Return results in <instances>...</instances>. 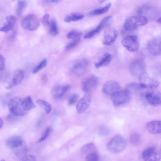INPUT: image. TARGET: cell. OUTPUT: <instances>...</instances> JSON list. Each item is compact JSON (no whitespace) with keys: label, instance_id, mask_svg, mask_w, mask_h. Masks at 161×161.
Wrapping results in <instances>:
<instances>
[{"label":"cell","instance_id":"6da1fadb","mask_svg":"<svg viewBox=\"0 0 161 161\" xmlns=\"http://www.w3.org/2000/svg\"><path fill=\"white\" fill-rule=\"evenodd\" d=\"M8 108L14 115L22 117L28 111L27 109L24 98L15 97L11 99L8 102Z\"/></svg>","mask_w":161,"mask_h":161},{"label":"cell","instance_id":"7a4b0ae2","mask_svg":"<svg viewBox=\"0 0 161 161\" xmlns=\"http://www.w3.org/2000/svg\"><path fill=\"white\" fill-rule=\"evenodd\" d=\"M126 146V142L124 138L120 135L113 137L107 145V148L110 152L114 153H120Z\"/></svg>","mask_w":161,"mask_h":161},{"label":"cell","instance_id":"3957f363","mask_svg":"<svg viewBox=\"0 0 161 161\" xmlns=\"http://www.w3.org/2000/svg\"><path fill=\"white\" fill-rule=\"evenodd\" d=\"M148 20L147 18L142 15L130 16L125 20L124 27L127 31H133L138 27L146 24Z\"/></svg>","mask_w":161,"mask_h":161},{"label":"cell","instance_id":"277c9868","mask_svg":"<svg viewBox=\"0 0 161 161\" xmlns=\"http://www.w3.org/2000/svg\"><path fill=\"white\" fill-rule=\"evenodd\" d=\"M25 76L24 71L22 69L16 70L6 78L4 85L6 89H9L20 84Z\"/></svg>","mask_w":161,"mask_h":161},{"label":"cell","instance_id":"5b68a950","mask_svg":"<svg viewBox=\"0 0 161 161\" xmlns=\"http://www.w3.org/2000/svg\"><path fill=\"white\" fill-rule=\"evenodd\" d=\"M138 12L142 16L147 19H155L161 14V10L158 7L148 4H146L141 6L138 10Z\"/></svg>","mask_w":161,"mask_h":161},{"label":"cell","instance_id":"8992f818","mask_svg":"<svg viewBox=\"0 0 161 161\" xmlns=\"http://www.w3.org/2000/svg\"><path fill=\"white\" fill-rule=\"evenodd\" d=\"M38 17L33 14H30L25 17L22 20L21 25L24 29L30 31L36 30L40 25Z\"/></svg>","mask_w":161,"mask_h":161},{"label":"cell","instance_id":"52a82bcc","mask_svg":"<svg viewBox=\"0 0 161 161\" xmlns=\"http://www.w3.org/2000/svg\"><path fill=\"white\" fill-rule=\"evenodd\" d=\"M139 83L143 89H153L159 86L160 81L156 78L151 77L146 72L139 77Z\"/></svg>","mask_w":161,"mask_h":161},{"label":"cell","instance_id":"ba28073f","mask_svg":"<svg viewBox=\"0 0 161 161\" xmlns=\"http://www.w3.org/2000/svg\"><path fill=\"white\" fill-rule=\"evenodd\" d=\"M123 46L128 51L134 52L138 51L139 47V43L137 36L134 35H128L122 40Z\"/></svg>","mask_w":161,"mask_h":161},{"label":"cell","instance_id":"9c48e42d","mask_svg":"<svg viewBox=\"0 0 161 161\" xmlns=\"http://www.w3.org/2000/svg\"><path fill=\"white\" fill-rule=\"evenodd\" d=\"M111 96L113 104L115 106H118L129 101L130 98V93L125 90H120Z\"/></svg>","mask_w":161,"mask_h":161},{"label":"cell","instance_id":"30bf717a","mask_svg":"<svg viewBox=\"0 0 161 161\" xmlns=\"http://www.w3.org/2000/svg\"><path fill=\"white\" fill-rule=\"evenodd\" d=\"M147 48L148 52L154 56L161 55V36H157L149 40L147 42Z\"/></svg>","mask_w":161,"mask_h":161},{"label":"cell","instance_id":"8fae6325","mask_svg":"<svg viewBox=\"0 0 161 161\" xmlns=\"http://www.w3.org/2000/svg\"><path fill=\"white\" fill-rule=\"evenodd\" d=\"M142 156L144 161H159L161 159L160 154L153 147L145 149L142 153Z\"/></svg>","mask_w":161,"mask_h":161},{"label":"cell","instance_id":"7c38bea8","mask_svg":"<svg viewBox=\"0 0 161 161\" xmlns=\"http://www.w3.org/2000/svg\"><path fill=\"white\" fill-rule=\"evenodd\" d=\"M146 66L145 63L141 59H136L130 64V69L131 74L134 76L139 77L145 72Z\"/></svg>","mask_w":161,"mask_h":161},{"label":"cell","instance_id":"4fadbf2b","mask_svg":"<svg viewBox=\"0 0 161 161\" xmlns=\"http://www.w3.org/2000/svg\"><path fill=\"white\" fill-rule=\"evenodd\" d=\"M144 97L150 105L154 106H161V93L156 91H148L145 93Z\"/></svg>","mask_w":161,"mask_h":161},{"label":"cell","instance_id":"5bb4252c","mask_svg":"<svg viewBox=\"0 0 161 161\" xmlns=\"http://www.w3.org/2000/svg\"><path fill=\"white\" fill-rule=\"evenodd\" d=\"M88 66V61L85 59L77 60L72 66L71 70L75 74L81 75L85 72Z\"/></svg>","mask_w":161,"mask_h":161},{"label":"cell","instance_id":"9a60e30c","mask_svg":"<svg viewBox=\"0 0 161 161\" xmlns=\"http://www.w3.org/2000/svg\"><path fill=\"white\" fill-rule=\"evenodd\" d=\"M118 34V32L115 29H108L104 33L103 43L106 45H111L115 41Z\"/></svg>","mask_w":161,"mask_h":161},{"label":"cell","instance_id":"2e32d148","mask_svg":"<svg viewBox=\"0 0 161 161\" xmlns=\"http://www.w3.org/2000/svg\"><path fill=\"white\" fill-rule=\"evenodd\" d=\"M121 86L117 81L110 80L106 82L103 85V91L105 94L112 96L120 90Z\"/></svg>","mask_w":161,"mask_h":161},{"label":"cell","instance_id":"e0dca14e","mask_svg":"<svg viewBox=\"0 0 161 161\" xmlns=\"http://www.w3.org/2000/svg\"><path fill=\"white\" fill-rule=\"evenodd\" d=\"M91 96L87 92L80 100L76 106V109L79 113H82L85 112L89 108L91 103Z\"/></svg>","mask_w":161,"mask_h":161},{"label":"cell","instance_id":"ac0fdd59","mask_svg":"<svg viewBox=\"0 0 161 161\" xmlns=\"http://www.w3.org/2000/svg\"><path fill=\"white\" fill-rule=\"evenodd\" d=\"M98 82V78L95 75H92L87 78L82 83L83 90L85 92L89 91L97 86Z\"/></svg>","mask_w":161,"mask_h":161},{"label":"cell","instance_id":"d6986e66","mask_svg":"<svg viewBox=\"0 0 161 161\" xmlns=\"http://www.w3.org/2000/svg\"><path fill=\"white\" fill-rule=\"evenodd\" d=\"M22 138L19 136H14L9 138L6 141V146L11 149H15L21 147L23 144Z\"/></svg>","mask_w":161,"mask_h":161},{"label":"cell","instance_id":"ffe728a7","mask_svg":"<svg viewBox=\"0 0 161 161\" xmlns=\"http://www.w3.org/2000/svg\"><path fill=\"white\" fill-rule=\"evenodd\" d=\"M147 131L152 134H161V120H153L146 124Z\"/></svg>","mask_w":161,"mask_h":161},{"label":"cell","instance_id":"44dd1931","mask_svg":"<svg viewBox=\"0 0 161 161\" xmlns=\"http://www.w3.org/2000/svg\"><path fill=\"white\" fill-rule=\"evenodd\" d=\"M70 87L69 85H59L53 88L52 92L53 97L56 99L62 97L68 91Z\"/></svg>","mask_w":161,"mask_h":161},{"label":"cell","instance_id":"7402d4cb","mask_svg":"<svg viewBox=\"0 0 161 161\" xmlns=\"http://www.w3.org/2000/svg\"><path fill=\"white\" fill-rule=\"evenodd\" d=\"M6 22L0 28V31L4 32H7L12 30L14 27L15 22L16 18L13 15H9L6 18Z\"/></svg>","mask_w":161,"mask_h":161},{"label":"cell","instance_id":"603a6c76","mask_svg":"<svg viewBox=\"0 0 161 161\" xmlns=\"http://www.w3.org/2000/svg\"><path fill=\"white\" fill-rule=\"evenodd\" d=\"M111 59L112 56L111 54L108 53H106L94 65L96 68L104 66L108 64Z\"/></svg>","mask_w":161,"mask_h":161},{"label":"cell","instance_id":"cb8c5ba5","mask_svg":"<svg viewBox=\"0 0 161 161\" xmlns=\"http://www.w3.org/2000/svg\"><path fill=\"white\" fill-rule=\"evenodd\" d=\"M96 151V147L94 144L92 143H89L86 144L81 148V153L86 156L92 152Z\"/></svg>","mask_w":161,"mask_h":161},{"label":"cell","instance_id":"d4e9b609","mask_svg":"<svg viewBox=\"0 0 161 161\" xmlns=\"http://www.w3.org/2000/svg\"><path fill=\"white\" fill-rule=\"evenodd\" d=\"M143 89V87L139 83H130L127 84L125 87V90L130 93L139 91Z\"/></svg>","mask_w":161,"mask_h":161},{"label":"cell","instance_id":"484cf974","mask_svg":"<svg viewBox=\"0 0 161 161\" xmlns=\"http://www.w3.org/2000/svg\"><path fill=\"white\" fill-rule=\"evenodd\" d=\"M112 19V16L109 15L104 18L95 28L97 32L99 33L101 30L108 26L111 22Z\"/></svg>","mask_w":161,"mask_h":161},{"label":"cell","instance_id":"4316f807","mask_svg":"<svg viewBox=\"0 0 161 161\" xmlns=\"http://www.w3.org/2000/svg\"><path fill=\"white\" fill-rule=\"evenodd\" d=\"M84 17V15L81 14L73 13L67 15L64 18V21L66 22L76 21L82 19Z\"/></svg>","mask_w":161,"mask_h":161},{"label":"cell","instance_id":"83f0119b","mask_svg":"<svg viewBox=\"0 0 161 161\" xmlns=\"http://www.w3.org/2000/svg\"><path fill=\"white\" fill-rule=\"evenodd\" d=\"M111 5V3H108L103 7L92 11L90 12V14L92 15H97L104 14L108 10Z\"/></svg>","mask_w":161,"mask_h":161},{"label":"cell","instance_id":"f1b7e54d","mask_svg":"<svg viewBox=\"0 0 161 161\" xmlns=\"http://www.w3.org/2000/svg\"><path fill=\"white\" fill-rule=\"evenodd\" d=\"M36 103L44 110L48 114L51 112L52 107L48 102L43 100L40 99L37 100Z\"/></svg>","mask_w":161,"mask_h":161},{"label":"cell","instance_id":"f546056e","mask_svg":"<svg viewBox=\"0 0 161 161\" xmlns=\"http://www.w3.org/2000/svg\"><path fill=\"white\" fill-rule=\"evenodd\" d=\"M49 32L50 35L53 36L57 35L58 32L57 23L54 19H52L50 22Z\"/></svg>","mask_w":161,"mask_h":161},{"label":"cell","instance_id":"4dcf8cb0","mask_svg":"<svg viewBox=\"0 0 161 161\" xmlns=\"http://www.w3.org/2000/svg\"><path fill=\"white\" fill-rule=\"evenodd\" d=\"M27 6L26 2L24 0L18 1L17 3L16 9L17 15L18 16L21 15Z\"/></svg>","mask_w":161,"mask_h":161},{"label":"cell","instance_id":"1f68e13d","mask_svg":"<svg viewBox=\"0 0 161 161\" xmlns=\"http://www.w3.org/2000/svg\"><path fill=\"white\" fill-rule=\"evenodd\" d=\"M129 139L130 141L132 144L134 145H136L140 142V136L138 133L133 132L130 134Z\"/></svg>","mask_w":161,"mask_h":161},{"label":"cell","instance_id":"d6a6232c","mask_svg":"<svg viewBox=\"0 0 161 161\" xmlns=\"http://www.w3.org/2000/svg\"><path fill=\"white\" fill-rule=\"evenodd\" d=\"M27 152V148L24 147L16 151L14 153V157L15 158L20 160L26 156Z\"/></svg>","mask_w":161,"mask_h":161},{"label":"cell","instance_id":"836d02e7","mask_svg":"<svg viewBox=\"0 0 161 161\" xmlns=\"http://www.w3.org/2000/svg\"><path fill=\"white\" fill-rule=\"evenodd\" d=\"M24 100L25 106L28 111L33 109L35 107V105L30 96H27L24 98Z\"/></svg>","mask_w":161,"mask_h":161},{"label":"cell","instance_id":"e575fe53","mask_svg":"<svg viewBox=\"0 0 161 161\" xmlns=\"http://www.w3.org/2000/svg\"><path fill=\"white\" fill-rule=\"evenodd\" d=\"M86 156V161H99V156L96 151L90 153Z\"/></svg>","mask_w":161,"mask_h":161},{"label":"cell","instance_id":"d590c367","mask_svg":"<svg viewBox=\"0 0 161 161\" xmlns=\"http://www.w3.org/2000/svg\"><path fill=\"white\" fill-rule=\"evenodd\" d=\"M82 33L78 31L72 30L70 31L67 34V37L69 39H75L80 38Z\"/></svg>","mask_w":161,"mask_h":161},{"label":"cell","instance_id":"8d00e7d4","mask_svg":"<svg viewBox=\"0 0 161 161\" xmlns=\"http://www.w3.org/2000/svg\"><path fill=\"white\" fill-rule=\"evenodd\" d=\"M47 64V60L46 59H44L35 67L32 71V73L33 74L36 73L45 67Z\"/></svg>","mask_w":161,"mask_h":161},{"label":"cell","instance_id":"74e56055","mask_svg":"<svg viewBox=\"0 0 161 161\" xmlns=\"http://www.w3.org/2000/svg\"><path fill=\"white\" fill-rule=\"evenodd\" d=\"M110 130L108 128L105 126H102L99 127L98 130L99 134L102 136L108 135L110 133Z\"/></svg>","mask_w":161,"mask_h":161},{"label":"cell","instance_id":"f35d334b","mask_svg":"<svg viewBox=\"0 0 161 161\" xmlns=\"http://www.w3.org/2000/svg\"><path fill=\"white\" fill-rule=\"evenodd\" d=\"M51 131V128L47 127L44 130L41 137L37 141L38 143L42 142L45 140L50 134Z\"/></svg>","mask_w":161,"mask_h":161},{"label":"cell","instance_id":"ab89813d","mask_svg":"<svg viewBox=\"0 0 161 161\" xmlns=\"http://www.w3.org/2000/svg\"><path fill=\"white\" fill-rule=\"evenodd\" d=\"M80 41V38L74 39L72 42L68 43L65 47V49L68 50L76 46Z\"/></svg>","mask_w":161,"mask_h":161},{"label":"cell","instance_id":"60d3db41","mask_svg":"<svg viewBox=\"0 0 161 161\" xmlns=\"http://www.w3.org/2000/svg\"><path fill=\"white\" fill-rule=\"evenodd\" d=\"M49 17V15L48 14H46L43 16L42 19V23L44 26L45 28L48 29L50 25Z\"/></svg>","mask_w":161,"mask_h":161},{"label":"cell","instance_id":"b9f144b4","mask_svg":"<svg viewBox=\"0 0 161 161\" xmlns=\"http://www.w3.org/2000/svg\"><path fill=\"white\" fill-rule=\"evenodd\" d=\"M78 97L77 94L74 93L69 97L68 100V104L69 106L73 105L76 102Z\"/></svg>","mask_w":161,"mask_h":161},{"label":"cell","instance_id":"7bdbcfd3","mask_svg":"<svg viewBox=\"0 0 161 161\" xmlns=\"http://www.w3.org/2000/svg\"><path fill=\"white\" fill-rule=\"evenodd\" d=\"M20 161H36V158L34 156L31 155L26 156Z\"/></svg>","mask_w":161,"mask_h":161},{"label":"cell","instance_id":"ee69618b","mask_svg":"<svg viewBox=\"0 0 161 161\" xmlns=\"http://www.w3.org/2000/svg\"><path fill=\"white\" fill-rule=\"evenodd\" d=\"M5 59L4 57L1 54L0 55V69L3 70L5 68Z\"/></svg>","mask_w":161,"mask_h":161},{"label":"cell","instance_id":"f6af8a7d","mask_svg":"<svg viewBox=\"0 0 161 161\" xmlns=\"http://www.w3.org/2000/svg\"><path fill=\"white\" fill-rule=\"evenodd\" d=\"M16 36V32L15 31H13L10 34L9 36V38L11 40H14Z\"/></svg>","mask_w":161,"mask_h":161},{"label":"cell","instance_id":"bcb514c9","mask_svg":"<svg viewBox=\"0 0 161 161\" xmlns=\"http://www.w3.org/2000/svg\"><path fill=\"white\" fill-rule=\"evenodd\" d=\"M45 1L49 3H55L59 2V1L58 0H45Z\"/></svg>","mask_w":161,"mask_h":161},{"label":"cell","instance_id":"7dc6e473","mask_svg":"<svg viewBox=\"0 0 161 161\" xmlns=\"http://www.w3.org/2000/svg\"><path fill=\"white\" fill-rule=\"evenodd\" d=\"M4 124V121L3 119L1 118H0V128H1L3 126Z\"/></svg>","mask_w":161,"mask_h":161},{"label":"cell","instance_id":"c3c4849f","mask_svg":"<svg viewBox=\"0 0 161 161\" xmlns=\"http://www.w3.org/2000/svg\"><path fill=\"white\" fill-rule=\"evenodd\" d=\"M42 80L43 81L45 82L47 80V76L46 75H44L42 77Z\"/></svg>","mask_w":161,"mask_h":161},{"label":"cell","instance_id":"681fc988","mask_svg":"<svg viewBox=\"0 0 161 161\" xmlns=\"http://www.w3.org/2000/svg\"><path fill=\"white\" fill-rule=\"evenodd\" d=\"M157 22L158 23H161V17L157 19Z\"/></svg>","mask_w":161,"mask_h":161},{"label":"cell","instance_id":"f907efd6","mask_svg":"<svg viewBox=\"0 0 161 161\" xmlns=\"http://www.w3.org/2000/svg\"><path fill=\"white\" fill-rule=\"evenodd\" d=\"M159 72L160 75H161V67H160L159 69Z\"/></svg>","mask_w":161,"mask_h":161},{"label":"cell","instance_id":"816d5d0a","mask_svg":"<svg viewBox=\"0 0 161 161\" xmlns=\"http://www.w3.org/2000/svg\"><path fill=\"white\" fill-rule=\"evenodd\" d=\"M1 161H6L5 160H1Z\"/></svg>","mask_w":161,"mask_h":161}]
</instances>
